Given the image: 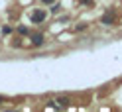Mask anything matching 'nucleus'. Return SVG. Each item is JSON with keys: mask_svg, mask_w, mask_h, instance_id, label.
<instances>
[{"mask_svg": "<svg viewBox=\"0 0 122 112\" xmlns=\"http://www.w3.org/2000/svg\"><path fill=\"white\" fill-rule=\"evenodd\" d=\"M43 20H45V12L43 10H34L32 12V22L34 24H41Z\"/></svg>", "mask_w": 122, "mask_h": 112, "instance_id": "f257e3e1", "label": "nucleus"}, {"mask_svg": "<svg viewBox=\"0 0 122 112\" xmlns=\"http://www.w3.org/2000/svg\"><path fill=\"white\" fill-rule=\"evenodd\" d=\"M32 43H34V45H41V43H43V35H41V34L32 35Z\"/></svg>", "mask_w": 122, "mask_h": 112, "instance_id": "f03ea898", "label": "nucleus"}, {"mask_svg": "<svg viewBox=\"0 0 122 112\" xmlns=\"http://www.w3.org/2000/svg\"><path fill=\"white\" fill-rule=\"evenodd\" d=\"M102 24H106V26L112 24V14H110V12H106L104 16H102Z\"/></svg>", "mask_w": 122, "mask_h": 112, "instance_id": "7ed1b4c3", "label": "nucleus"}, {"mask_svg": "<svg viewBox=\"0 0 122 112\" xmlns=\"http://www.w3.org/2000/svg\"><path fill=\"white\" fill-rule=\"evenodd\" d=\"M57 102H59V106H67V104H69V100H67V98H59Z\"/></svg>", "mask_w": 122, "mask_h": 112, "instance_id": "20e7f679", "label": "nucleus"}, {"mask_svg": "<svg viewBox=\"0 0 122 112\" xmlns=\"http://www.w3.org/2000/svg\"><path fill=\"white\" fill-rule=\"evenodd\" d=\"M18 32H20V34H24V35H26V34H28V28H24V26H22V28L18 29Z\"/></svg>", "mask_w": 122, "mask_h": 112, "instance_id": "39448f33", "label": "nucleus"}, {"mask_svg": "<svg viewBox=\"0 0 122 112\" xmlns=\"http://www.w3.org/2000/svg\"><path fill=\"white\" fill-rule=\"evenodd\" d=\"M41 2H43V4H53L55 0H41Z\"/></svg>", "mask_w": 122, "mask_h": 112, "instance_id": "423d86ee", "label": "nucleus"}, {"mask_svg": "<svg viewBox=\"0 0 122 112\" xmlns=\"http://www.w3.org/2000/svg\"><path fill=\"white\" fill-rule=\"evenodd\" d=\"M2 100H4V98H2V96H0V102H2Z\"/></svg>", "mask_w": 122, "mask_h": 112, "instance_id": "0eeeda50", "label": "nucleus"}]
</instances>
